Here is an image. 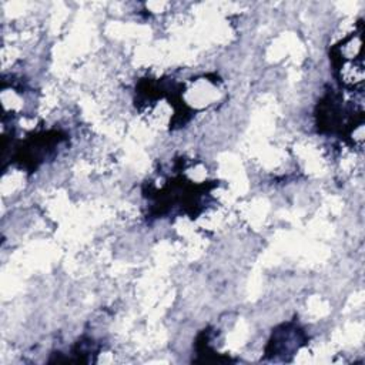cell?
I'll return each instance as SVG.
<instances>
[{
    "mask_svg": "<svg viewBox=\"0 0 365 365\" xmlns=\"http://www.w3.org/2000/svg\"><path fill=\"white\" fill-rule=\"evenodd\" d=\"M362 36L352 33L345 37L332 50V61L338 80L348 90H362L364 64H362Z\"/></svg>",
    "mask_w": 365,
    "mask_h": 365,
    "instance_id": "6da1fadb",
    "label": "cell"
},
{
    "mask_svg": "<svg viewBox=\"0 0 365 365\" xmlns=\"http://www.w3.org/2000/svg\"><path fill=\"white\" fill-rule=\"evenodd\" d=\"M302 341L304 336L299 328L292 325H284L281 329L274 332L269 346H272V354L285 355L298 349L302 345Z\"/></svg>",
    "mask_w": 365,
    "mask_h": 365,
    "instance_id": "7a4b0ae2",
    "label": "cell"
}]
</instances>
